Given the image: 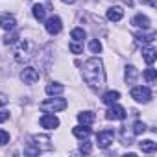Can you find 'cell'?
Here are the masks:
<instances>
[{"label": "cell", "mask_w": 157, "mask_h": 157, "mask_svg": "<svg viewBox=\"0 0 157 157\" xmlns=\"http://www.w3.org/2000/svg\"><path fill=\"white\" fill-rule=\"evenodd\" d=\"M139 148H140L144 153H151V151H155V150H157V142H153V140L146 139V140L139 142Z\"/></svg>", "instance_id": "obj_18"}, {"label": "cell", "mask_w": 157, "mask_h": 157, "mask_svg": "<svg viewBox=\"0 0 157 157\" xmlns=\"http://www.w3.org/2000/svg\"><path fill=\"white\" fill-rule=\"evenodd\" d=\"M72 135L76 137V139H89V135H91V128L89 126H83V124H80V126H76L74 129H72Z\"/></svg>", "instance_id": "obj_11"}, {"label": "cell", "mask_w": 157, "mask_h": 157, "mask_svg": "<svg viewBox=\"0 0 157 157\" xmlns=\"http://www.w3.org/2000/svg\"><path fill=\"white\" fill-rule=\"evenodd\" d=\"M78 122L83 124V126H91L94 122V113L93 111H83V113H78Z\"/></svg>", "instance_id": "obj_14"}, {"label": "cell", "mask_w": 157, "mask_h": 157, "mask_svg": "<svg viewBox=\"0 0 157 157\" xmlns=\"http://www.w3.org/2000/svg\"><path fill=\"white\" fill-rule=\"evenodd\" d=\"M15 26H17V21H15L13 15H10V13L0 15V28H2V30H6V32H13Z\"/></svg>", "instance_id": "obj_9"}, {"label": "cell", "mask_w": 157, "mask_h": 157, "mask_svg": "<svg viewBox=\"0 0 157 157\" xmlns=\"http://www.w3.org/2000/svg\"><path fill=\"white\" fill-rule=\"evenodd\" d=\"M39 107L44 113H59V111L67 109V100L65 98H48V100L41 102Z\"/></svg>", "instance_id": "obj_2"}, {"label": "cell", "mask_w": 157, "mask_h": 157, "mask_svg": "<svg viewBox=\"0 0 157 157\" xmlns=\"http://www.w3.org/2000/svg\"><path fill=\"white\" fill-rule=\"evenodd\" d=\"M28 48H30V43H28V41L19 43V46L15 48V59H17V61H26V59H30Z\"/></svg>", "instance_id": "obj_10"}, {"label": "cell", "mask_w": 157, "mask_h": 157, "mask_svg": "<svg viewBox=\"0 0 157 157\" xmlns=\"http://www.w3.org/2000/svg\"><path fill=\"white\" fill-rule=\"evenodd\" d=\"M122 17H124V10H122L120 6H113V8L107 10V19H109L111 22H118Z\"/></svg>", "instance_id": "obj_12"}, {"label": "cell", "mask_w": 157, "mask_h": 157, "mask_svg": "<svg viewBox=\"0 0 157 157\" xmlns=\"http://www.w3.org/2000/svg\"><path fill=\"white\" fill-rule=\"evenodd\" d=\"M142 57H144V61H146L148 65H151V63L155 61V57H157V52H155L151 46H144V48H142Z\"/></svg>", "instance_id": "obj_17"}, {"label": "cell", "mask_w": 157, "mask_h": 157, "mask_svg": "<svg viewBox=\"0 0 157 157\" xmlns=\"http://www.w3.org/2000/svg\"><path fill=\"white\" fill-rule=\"evenodd\" d=\"M44 28H46V32L50 33V35H57L59 32H61V28H63V22H61V19L59 17H50V19H46V24H44Z\"/></svg>", "instance_id": "obj_6"}, {"label": "cell", "mask_w": 157, "mask_h": 157, "mask_svg": "<svg viewBox=\"0 0 157 157\" xmlns=\"http://www.w3.org/2000/svg\"><path fill=\"white\" fill-rule=\"evenodd\" d=\"M91 150H93V144H91L87 139H82V142H80V151H82V153H91Z\"/></svg>", "instance_id": "obj_27"}, {"label": "cell", "mask_w": 157, "mask_h": 157, "mask_svg": "<svg viewBox=\"0 0 157 157\" xmlns=\"http://www.w3.org/2000/svg\"><path fill=\"white\" fill-rule=\"evenodd\" d=\"M70 39H72V41H80V43H83V39H85L83 28H74V30L70 32Z\"/></svg>", "instance_id": "obj_22"}, {"label": "cell", "mask_w": 157, "mask_h": 157, "mask_svg": "<svg viewBox=\"0 0 157 157\" xmlns=\"http://www.w3.org/2000/svg\"><path fill=\"white\" fill-rule=\"evenodd\" d=\"M82 74H83L85 83L94 91H98L105 85V68H104V63L100 57L87 59L82 67Z\"/></svg>", "instance_id": "obj_1"}, {"label": "cell", "mask_w": 157, "mask_h": 157, "mask_svg": "<svg viewBox=\"0 0 157 157\" xmlns=\"http://www.w3.org/2000/svg\"><path fill=\"white\" fill-rule=\"evenodd\" d=\"M113 139H115V133L111 129H104L96 135V144H98V148H107L113 142Z\"/></svg>", "instance_id": "obj_7"}, {"label": "cell", "mask_w": 157, "mask_h": 157, "mask_svg": "<svg viewBox=\"0 0 157 157\" xmlns=\"http://www.w3.org/2000/svg\"><path fill=\"white\" fill-rule=\"evenodd\" d=\"M124 2H126V4H129V6H131V0H124Z\"/></svg>", "instance_id": "obj_32"}, {"label": "cell", "mask_w": 157, "mask_h": 157, "mask_svg": "<svg viewBox=\"0 0 157 157\" xmlns=\"http://www.w3.org/2000/svg\"><path fill=\"white\" fill-rule=\"evenodd\" d=\"M17 37H19V33H11V35H10V33H8V35H6V39H4V41H6V43H8V44H10V43H11V44H13V43H15V41H17Z\"/></svg>", "instance_id": "obj_29"}, {"label": "cell", "mask_w": 157, "mask_h": 157, "mask_svg": "<svg viewBox=\"0 0 157 157\" xmlns=\"http://www.w3.org/2000/svg\"><path fill=\"white\" fill-rule=\"evenodd\" d=\"M148 128H146V124L144 122H140V120H137L135 124H133V133L135 135H140V133H144Z\"/></svg>", "instance_id": "obj_26"}, {"label": "cell", "mask_w": 157, "mask_h": 157, "mask_svg": "<svg viewBox=\"0 0 157 157\" xmlns=\"http://www.w3.org/2000/svg\"><path fill=\"white\" fill-rule=\"evenodd\" d=\"M105 118L107 120H124L126 118V109L122 105H117V104H111L107 113H105Z\"/></svg>", "instance_id": "obj_5"}, {"label": "cell", "mask_w": 157, "mask_h": 157, "mask_svg": "<svg viewBox=\"0 0 157 157\" xmlns=\"http://www.w3.org/2000/svg\"><path fill=\"white\" fill-rule=\"evenodd\" d=\"M44 91H46V94H48V96H56V94H61V93L65 91V87H63L61 83H57V82H52V83H48V85H46V89H44Z\"/></svg>", "instance_id": "obj_15"}, {"label": "cell", "mask_w": 157, "mask_h": 157, "mask_svg": "<svg viewBox=\"0 0 157 157\" xmlns=\"http://www.w3.org/2000/svg\"><path fill=\"white\" fill-rule=\"evenodd\" d=\"M144 78H146L148 83H155V80H157V72H155V68H146V70H144Z\"/></svg>", "instance_id": "obj_23"}, {"label": "cell", "mask_w": 157, "mask_h": 157, "mask_svg": "<svg viewBox=\"0 0 157 157\" xmlns=\"http://www.w3.org/2000/svg\"><path fill=\"white\" fill-rule=\"evenodd\" d=\"M68 48H70L72 54H82V52H83V44H82L80 41H72V43L68 44Z\"/></svg>", "instance_id": "obj_24"}, {"label": "cell", "mask_w": 157, "mask_h": 157, "mask_svg": "<svg viewBox=\"0 0 157 157\" xmlns=\"http://www.w3.org/2000/svg\"><path fill=\"white\" fill-rule=\"evenodd\" d=\"M32 13H33V17H35L37 21H44V19H46V8L41 6V4H35V6L32 8Z\"/></svg>", "instance_id": "obj_19"}, {"label": "cell", "mask_w": 157, "mask_h": 157, "mask_svg": "<svg viewBox=\"0 0 157 157\" xmlns=\"http://www.w3.org/2000/svg\"><path fill=\"white\" fill-rule=\"evenodd\" d=\"M8 118H10V111H4L2 109V111H0V122H6Z\"/></svg>", "instance_id": "obj_30"}, {"label": "cell", "mask_w": 157, "mask_h": 157, "mask_svg": "<svg viewBox=\"0 0 157 157\" xmlns=\"http://www.w3.org/2000/svg\"><path fill=\"white\" fill-rule=\"evenodd\" d=\"M10 142V133L6 129H0V146H4Z\"/></svg>", "instance_id": "obj_28"}, {"label": "cell", "mask_w": 157, "mask_h": 157, "mask_svg": "<svg viewBox=\"0 0 157 157\" xmlns=\"http://www.w3.org/2000/svg\"><path fill=\"white\" fill-rule=\"evenodd\" d=\"M118 98H120V93H118V91H107V93L102 96V102L107 104V105H111V104H117Z\"/></svg>", "instance_id": "obj_16"}, {"label": "cell", "mask_w": 157, "mask_h": 157, "mask_svg": "<svg viewBox=\"0 0 157 157\" xmlns=\"http://www.w3.org/2000/svg\"><path fill=\"white\" fill-rule=\"evenodd\" d=\"M61 2H65V4H74L76 0H61Z\"/></svg>", "instance_id": "obj_31"}, {"label": "cell", "mask_w": 157, "mask_h": 157, "mask_svg": "<svg viewBox=\"0 0 157 157\" xmlns=\"http://www.w3.org/2000/svg\"><path fill=\"white\" fill-rule=\"evenodd\" d=\"M131 24L133 26H137V28H142V30H148L150 28V19L146 17V15H142V13H139V15H135L133 17V21H131Z\"/></svg>", "instance_id": "obj_13"}, {"label": "cell", "mask_w": 157, "mask_h": 157, "mask_svg": "<svg viewBox=\"0 0 157 157\" xmlns=\"http://www.w3.org/2000/svg\"><path fill=\"white\" fill-rule=\"evenodd\" d=\"M135 39H137V43H139V44H150V43H153L155 33H137V35H135Z\"/></svg>", "instance_id": "obj_20"}, {"label": "cell", "mask_w": 157, "mask_h": 157, "mask_svg": "<svg viewBox=\"0 0 157 157\" xmlns=\"http://www.w3.org/2000/svg\"><path fill=\"white\" fill-rule=\"evenodd\" d=\"M41 126H43L44 129H56V128L59 126V118H57L54 113H44V115L41 117Z\"/></svg>", "instance_id": "obj_8"}, {"label": "cell", "mask_w": 157, "mask_h": 157, "mask_svg": "<svg viewBox=\"0 0 157 157\" xmlns=\"http://www.w3.org/2000/svg\"><path fill=\"white\" fill-rule=\"evenodd\" d=\"M89 50H91L93 54H100V52H102V43H100L98 39H93V41L89 43Z\"/></svg>", "instance_id": "obj_25"}, {"label": "cell", "mask_w": 157, "mask_h": 157, "mask_svg": "<svg viewBox=\"0 0 157 157\" xmlns=\"http://www.w3.org/2000/svg\"><path fill=\"white\" fill-rule=\"evenodd\" d=\"M131 98H133L135 102H139V104H148V102L151 100V91H150L148 87H142V85L133 87V89H131Z\"/></svg>", "instance_id": "obj_3"}, {"label": "cell", "mask_w": 157, "mask_h": 157, "mask_svg": "<svg viewBox=\"0 0 157 157\" xmlns=\"http://www.w3.org/2000/svg\"><path fill=\"white\" fill-rule=\"evenodd\" d=\"M39 70L37 68H33V67H26V68H22V72H21V80L26 83V85H33V83H37V80H39Z\"/></svg>", "instance_id": "obj_4"}, {"label": "cell", "mask_w": 157, "mask_h": 157, "mask_svg": "<svg viewBox=\"0 0 157 157\" xmlns=\"http://www.w3.org/2000/svg\"><path fill=\"white\" fill-rule=\"evenodd\" d=\"M137 76H139V70L133 65H128L126 67V80H128V83H133L137 80Z\"/></svg>", "instance_id": "obj_21"}]
</instances>
